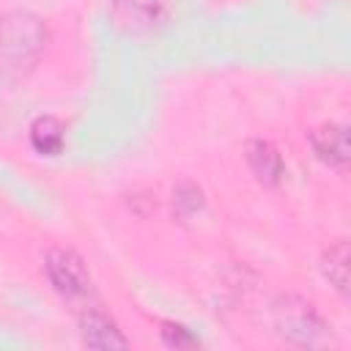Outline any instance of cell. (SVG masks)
Returning <instances> with one entry per match:
<instances>
[{"instance_id":"9c48e42d","label":"cell","mask_w":351,"mask_h":351,"mask_svg":"<svg viewBox=\"0 0 351 351\" xmlns=\"http://www.w3.org/2000/svg\"><path fill=\"white\" fill-rule=\"evenodd\" d=\"M321 271L324 277L335 285V291L340 296L348 293V244L346 241H335L324 255H321Z\"/></svg>"},{"instance_id":"8fae6325","label":"cell","mask_w":351,"mask_h":351,"mask_svg":"<svg viewBox=\"0 0 351 351\" xmlns=\"http://www.w3.org/2000/svg\"><path fill=\"white\" fill-rule=\"evenodd\" d=\"M162 343L170 348H197L200 346V340L189 329H184L181 324H173V321L162 324Z\"/></svg>"},{"instance_id":"52a82bcc","label":"cell","mask_w":351,"mask_h":351,"mask_svg":"<svg viewBox=\"0 0 351 351\" xmlns=\"http://www.w3.org/2000/svg\"><path fill=\"white\" fill-rule=\"evenodd\" d=\"M162 0H112L110 14L121 30H143L159 14Z\"/></svg>"},{"instance_id":"6da1fadb","label":"cell","mask_w":351,"mask_h":351,"mask_svg":"<svg viewBox=\"0 0 351 351\" xmlns=\"http://www.w3.org/2000/svg\"><path fill=\"white\" fill-rule=\"evenodd\" d=\"M47 47V25L30 11L0 16V71L19 74L30 69Z\"/></svg>"},{"instance_id":"8992f818","label":"cell","mask_w":351,"mask_h":351,"mask_svg":"<svg viewBox=\"0 0 351 351\" xmlns=\"http://www.w3.org/2000/svg\"><path fill=\"white\" fill-rule=\"evenodd\" d=\"M244 156H247V165L252 170V176L263 184V186H277L285 176V162L277 151L274 143L269 140H250L247 148H244Z\"/></svg>"},{"instance_id":"30bf717a","label":"cell","mask_w":351,"mask_h":351,"mask_svg":"<svg viewBox=\"0 0 351 351\" xmlns=\"http://www.w3.org/2000/svg\"><path fill=\"white\" fill-rule=\"evenodd\" d=\"M173 208H176V214H178L181 219L197 214V211L203 208V192H200V186L192 184V181H181V184L173 189Z\"/></svg>"},{"instance_id":"ba28073f","label":"cell","mask_w":351,"mask_h":351,"mask_svg":"<svg viewBox=\"0 0 351 351\" xmlns=\"http://www.w3.org/2000/svg\"><path fill=\"white\" fill-rule=\"evenodd\" d=\"M63 123L52 115H41L30 123V145L41 156H58L63 151Z\"/></svg>"},{"instance_id":"5b68a950","label":"cell","mask_w":351,"mask_h":351,"mask_svg":"<svg viewBox=\"0 0 351 351\" xmlns=\"http://www.w3.org/2000/svg\"><path fill=\"white\" fill-rule=\"evenodd\" d=\"M310 145L321 162L343 170L348 165V129L343 123H321L310 132Z\"/></svg>"},{"instance_id":"277c9868","label":"cell","mask_w":351,"mask_h":351,"mask_svg":"<svg viewBox=\"0 0 351 351\" xmlns=\"http://www.w3.org/2000/svg\"><path fill=\"white\" fill-rule=\"evenodd\" d=\"M80 337L88 348H99V351L129 348V340L123 337V332L99 307H88L80 313Z\"/></svg>"},{"instance_id":"7a4b0ae2","label":"cell","mask_w":351,"mask_h":351,"mask_svg":"<svg viewBox=\"0 0 351 351\" xmlns=\"http://www.w3.org/2000/svg\"><path fill=\"white\" fill-rule=\"evenodd\" d=\"M271 324L277 335L299 348H318L329 343V326L315 307L293 293H280L271 302Z\"/></svg>"},{"instance_id":"3957f363","label":"cell","mask_w":351,"mask_h":351,"mask_svg":"<svg viewBox=\"0 0 351 351\" xmlns=\"http://www.w3.org/2000/svg\"><path fill=\"white\" fill-rule=\"evenodd\" d=\"M44 274L49 285L66 299H85L90 293V274L85 261L66 247H52L44 255Z\"/></svg>"}]
</instances>
